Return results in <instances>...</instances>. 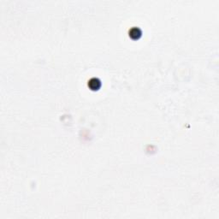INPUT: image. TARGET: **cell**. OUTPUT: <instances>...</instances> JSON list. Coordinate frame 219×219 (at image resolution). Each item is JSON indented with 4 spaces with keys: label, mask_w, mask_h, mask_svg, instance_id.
Returning <instances> with one entry per match:
<instances>
[{
    "label": "cell",
    "mask_w": 219,
    "mask_h": 219,
    "mask_svg": "<svg viewBox=\"0 0 219 219\" xmlns=\"http://www.w3.org/2000/svg\"><path fill=\"white\" fill-rule=\"evenodd\" d=\"M88 86L93 89V90H98L99 87H101V82L98 79L93 78L88 81Z\"/></svg>",
    "instance_id": "2"
},
{
    "label": "cell",
    "mask_w": 219,
    "mask_h": 219,
    "mask_svg": "<svg viewBox=\"0 0 219 219\" xmlns=\"http://www.w3.org/2000/svg\"><path fill=\"white\" fill-rule=\"evenodd\" d=\"M142 32L139 27H133L129 30V37H131L133 39H138L141 36Z\"/></svg>",
    "instance_id": "1"
}]
</instances>
